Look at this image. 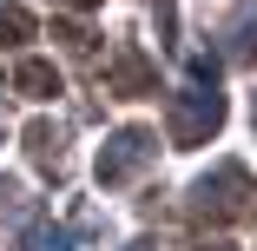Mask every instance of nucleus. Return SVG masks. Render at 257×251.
<instances>
[{
    "mask_svg": "<svg viewBox=\"0 0 257 251\" xmlns=\"http://www.w3.org/2000/svg\"><path fill=\"white\" fill-rule=\"evenodd\" d=\"M218 119H224V99L204 93V86H185V93H178V113H172V132H178L185 145H198L204 132H218Z\"/></svg>",
    "mask_w": 257,
    "mask_h": 251,
    "instance_id": "2",
    "label": "nucleus"
},
{
    "mask_svg": "<svg viewBox=\"0 0 257 251\" xmlns=\"http://www.w3.org/2000/svg\"><path fill=\"white\" fill-rule=\"evenodd\" d=\"M66 244H73L66 231H33V251H66Z\"/></svg>",
    "mask_w": 257,
    "mask_h": 251,
    "instance_id": "3",
    "label": "nucleus"
},
{
    "mask_svg": "<svg viewBox=\"0 0 257 251\" xmlns=\"http://www.w3.org/2000/svg\"><path fill=\"white\" fill-rule=\"evenodd\" d=\"M152 152H159V139H152L145 126H125V132L106 145V152H99V179H106V185H119V179H132Z\"/></svg>",
    "mask_w": 257,
    "mask_h": 251,
    "instance_id": "1",
    "label": "nucleus"
},
{
    "mask_svg": "<svg viewBox=\"0 0 257 251\" xmlns=\"http://www.w3.org/2000/svg\"><path fill=\"white\" fill-rule=\"evenodd\" d=\"M125 251H152V244H125Z\"/></svg>",
    "mask_w": 257,
    "mask_h": 251,
    "instance_id": "4",
    "label": "nucleus"
}]
</instances>
